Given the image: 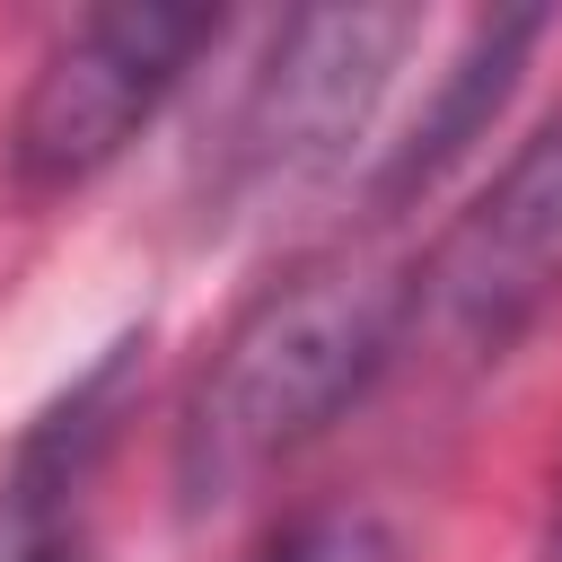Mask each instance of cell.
Listing matches in <instances>:
<instances>
[{"label":"cell","mask_w":562,"mask_h":562,"mask_svg":"<svg viewBox=\"0 0 562 562\" xmlns=\"http://www.w3.org/2000/svg\"><path fill=\"white\" fill-rule=\"evenodd\" d=\"M544 35V18L536 9H501V18H483L474 35H465V53L439 70V88H430V105L413 114V132L386 149V167H378V184H369V202L378 211H395V202H413V193H430L483 132H492V114L509 105V88H518V70H527V44Z\"/></svg>","instance_id":"5b68a950"},{"label":"cell","mask_w":562,"mask_h":562,"mask_svg":"<svg viewBox=\"0 0 562 562\" xmlns=\"http://www.w3.org/2000/svg\"><path fill=\"white\" fill-rule=\"evenodd\" d=\"M255 562H404V544H395V527L378 509L334 501V509H299Z\"/></svg>","instance_id":"8992f818"},{"label":"cell","mask_w":562,"mask_h":562,"mask_svg":"<svg viewBox=\"0 0 562 562\" xmlns=\"http://www.w3.org/2000/svg\"><path fill=\"white\" fill-rule=\"evenodd\" d=\"M211 35H220L211 9H158V0L88 9L18 97V123H9L18 193H70L97 167H114Z\"/></svg>","instance_id":"7a4b0ae2"},{"label":"cell","mask_w":562,"mask_h":562,"mask_svg":"<svg viewBox=\"0 0 562 562\" xmlns=\"http://www.w3.org/2000/svg\"><path fill=\"white\" fill-rule=\"evenodd\" d=\"M18 562H61V544H26V553H18Z\"/></svg>","instance_id":"ba28073f"},{"label":"cell","mask_w":562,"mask_h":562,"mask_svg":"<svg viewBox=\"0 0 562 562\" xmlns=\"http://www.w3.org/2000/svg\"><path fill=\"white\" fill-rule=\"evenodd\" d=\"M553 290H562V123H544L413 272V334H430L457 360H483Z\"/></svg>","instance_id":"3957f363"},{"label":"cell","mask_w":562,"mask_h":562,"mask_svg":"<svg viewBox=\"0 0 562 562\" xmlns=\"http://www.w3.org/2000/svg\"><path fill=\"white\" fill-rule=\"evenodd\" d=\"M413 35V9H307L281 26L246 123H237V167L255 184H290L342 158V140L369 123L395 53Z\"/></svg>","instance_id":"277c9868"},{"label":"cell","mask_w":562,"mask_h":562,"mask_svg":"<svg viewBox=\"0 0 562 562\" xmlns=\"http://www.w3.org/2000/svg\"><path fill=\"white\" fill-rule=\"evenodd\" d=\"M544 562H562V501H553V518H544Z\"/></svg>","instance_id":"52a82bcc"},{"label":"cell","mask_w":562,"mask_h":562,"mask_svg":"<svg viewBox=\"0 0 562 562\" xmlns=\"http://www.w3.org/2000/svg\"><path fill=\"white\" fill-rule=\"evenodd\" d=\"M404 334H413V272H386L369 255H334L263 290L184 395L176 422L184 509L237 501L281 457H299L342 404L369 395V378L404 351Z\"/></svg>","instance_id":"6da1fadb"}]
</instances>
